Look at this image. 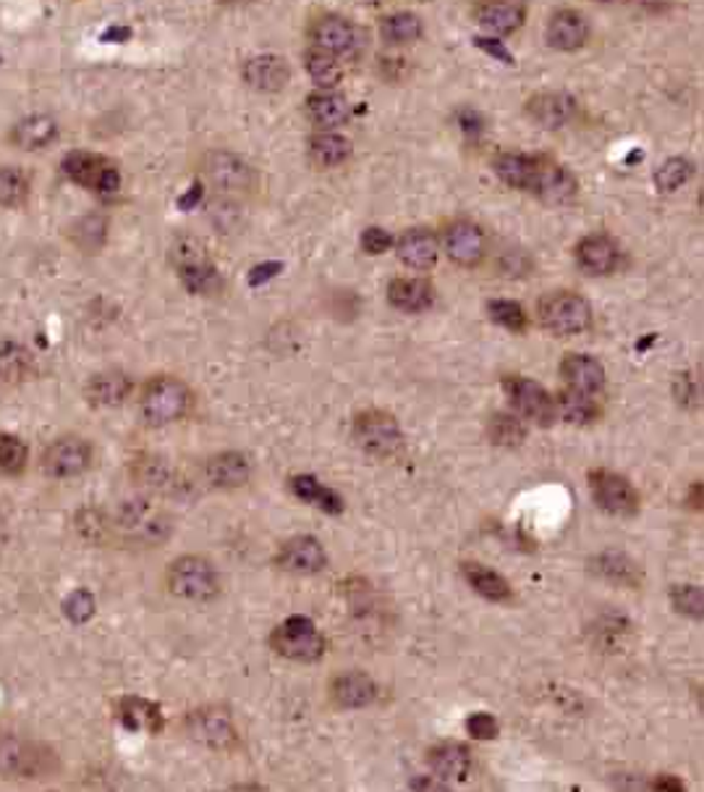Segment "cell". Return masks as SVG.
<instances>
[{
	"label": "cell",
	"instance_id": "cell-16",
	"mask_svg": "<svg viewBox=\"0 0 704 792\" xmlns=\"http://www.w3.org/2000/svg\"><path fill=\"white\" fill-rule=\"evenodd\" d=\"M484 231L471 221H456L445 229V255L456 263V266L474 268L484 257Z\"/></svg>",
	"mask_w": 704,
	"mask_h": 792
},
{
	"label": "cell",
	"instance_id": "cell-57",
	"mask_svg": "<svg viewBox=\"0 0 704 792\" xmlns=\"http://www.w3.org/2000/svg\"><path fill=\"white\" fill-rule=\"evenodd\" d=\"M458 124H461V129H464V132H469V134H477V132H482L484 121H482V115H480V113H477V111H471V108H467V111H461V113H458Z\"/></svg>",
	"mask_w": 704,
	"mask_h": 792
},
{
	"label": "cell",
	"instance_id": "cell-14",
	"mask_svg": "<svg viewBox=\"0 0 704 792\" xmlns=\"http://www.w3.org/2000/svg\"><path fill=\"white\" fill-rule=\"evenodd\" d=\"M275 564L291 575H318L328 566V553L312 536H296L277 549Z\"/></svg>",
	"mask_w": 704,
	"mask_h": 792
},
{
	"label": "cell",
	"instance_id": "cell-26",
	"mask_svg": "<svg viewBox=\"0 0 704 792\" xmlns=\"http://www.w3.org/2000/svg\"><path fill=\"white\" fill-rule=\"evenodd\" d=\"M132 389L134 383L126 373L106 370L89 378L84 394H87V402L95 404V407H119V404H124L128 394H132Z\"/></svg>",
	"mask_w": 704,
	"mask_h": 792
},
{
	"label": "cell",
	"instance_id": "cell-12",
	"mask_svg": "<svg viewBox=\"0 0 704 792\" xmlns=\"http://www.w3.org/2000/svg\"><path fill=\"white\" fill-rule=\"evenodd\" d=\"M89 465H92V447L79 436H63L42 452L45 475L58 480L76 478V475L87 473Z\"/></svg>",
	"mask_w": 704,
	"mask_h": 792
},
{
	"label": "cell",
	"instance_id": "cell-20",
	"mask_svg": "<svg viewBox=\"0 0 704 792\" xmlns=\"http://www.w3.org/2000/svg\"><path fill=\"white\" fill-rule=\"evenodd\" d=\"M205 173L218 190L223 192H242L249 190L251 182H255V173L242 158L231 156V153H212L205 163Z\"/></svg>",
	"mask_w": 704,
	"mask_h": 792
},
{
	"label": "cell",
	"instance_id": "cell-11",
	"mask_svg": "<svg viewBox=\"0 0 704 792\" xmlns=\"http://www.w3.org/2000/svg\"><path fill=\"white\" fill-rule=\"evenodd\" d=\"M186 735L197 740L199 745L212 751H229L238 743V730L234 719L221 708H197L186 714Z\"/></svg>",
	"mask_w": 704,
	"mask_h": 792
},
{
	"label": "cell",
	"instance_id": "cell-18",
	"mask_svg": "<svg viewBox=\"0 0 704 792\" xmlns=\"http://www.w3.org/2000/svg\"><path fill=\"white\" fill-rule=\"evenodd\" d=\"M618 244L610 240V236L594 234L586 236L577 244L573 249V260H577L579 270H584L586 276H608L618 268Z\"/></svg>",
	"mask_w": 704,
	"mask_h": 792
},
{
	"label": "cell",
	"instance_id": "cell-46",
	"mask_svg": "<svg viewBox=\"0 0 704 792\" xmlns=\"http://www.w3.org/2000/svg\"><path fill=\"white\" fill-rule=\"evenodd\" d=\"M670 604H674L678 614L691 617V620H702L704 594L700 585H674V590H670Z\"/></svg>",
	"mask_w": 704,
	"mask_h": 792
},
{
	"label": "cell",
	"instance_id": "cell-28",
	"mask_svg": "<svg viewBox=\"0 0 704 792\" xmlns=\"http://www.w3.org/2000/svg\"><path fill=\"white\" fill-rule=\"evenodd\" d=\"M461 572L464 581L471 585V590H474L477 596L487 598V601L493 604H506L514 598L511 583H508L501 572L493 570V566H484L480 562H464Z\"/></svg>",
	"mask_w": 704,
	"mask_h": 792
},
{
	"label": "cell",
	"instance_id": "cell-29",
	"mask_svg": "<svg viewBox=\"0 0 704 792\" xmlns=\"http://www.w3.org/2000/svg\"><path fill=\"white\" fill-rule=\"evenodd\" d=\"M428 764L443 782H464L471 771V753L458 743H443L428 753Z\"/></svg>",
	"mask_w": 704,
	"mask_h": 792
},
{
	"label": "cell",
	"instance_id": "cell-5",
	"mask_svg": "<svg viewBox=\"0 0 704 792\" xmlns=\"http://www.w3.org/2000/svg\"><path fill=\"white\" fill-rule=\"evenodd\" d=\"M63 173L74 184L84 186V190L95 192L97 197H113L121 190V171L111 158L100 156V153L87 150H71L63 158Z\"/></svg>",
	"mask_w": 704,
	"mask_h": 792
},
{
	"label": "cell",
	"instance_id": "cell-47",
	"mask_svg": "<svg viewBox=\"0 0 704 792\" xmlns=\"http://www.w3.org/2000/svg\"><path fill=\"white\" fill-rule=\"evenodd\" d=\"M29 370V354L22 350L18 344H5L0 346V376L9 378V381H18V378L27 376Z\"/></svg>",
	"mask_w": 704,
	"mask_h": 792
},
{
	"label": "cell",
	"instance_id": "cell-13",
	"mask_svg": "<svg viewBox=\"0 0 704 792\" xmlns=\"http://www.w3.org/2000/svg\"><path fill=\"white\" fill-rule=\"evenodd\" d=\"M312 42L314 48L325 50V53H331L335 58L338 56L351 58L365 48V32H361L357 24L348 22V19L325 16L314 24Z\"/></svg>",
	"mask_w": 704,
	"mask_h": 792
},
{
	"label": "cell",
	"instance_id": "cell-2",
	"mask_svg": "<svg viewBox=\"0 0 704 792\" xmlns=\"http://www.w3.org/2000/svg\"><path fill=\"white\" fill-rule=\"evenodd\" d=\"M192 407V391L181 378L158 376L141 391L139 410L150 425H171L181 421Z\"/></svg>",
	"mask_w": 704,
	"mask_h": 792
},
{
	"label": "cell",
	"instance_id": "cell-54",
	"mask_svg": "<svg viewBox=\"0 0 704 792\" xmlns=\"http://www.w3.org/2000/svg\"><path fill=\"white\" fill-rule=\"evenodd\" d=\"M474 42H477V48L484 50V53L495 56L497 61H503V63H508V66H514V56L508 53V48L503 42L493 40V37H477Z\"/></svg>",
	"mask_w": 704,
	"mask_h": 792
},
{
	"label": "cell",
	"instance_id": "cell-60",
	"mask_svg": "<svg viewBox=\"0 0 704 792\" xmlns=\"http://www.w3.org/2000/svg\"><path fill=\"white\" fill-rule=\"evenodd\" d=\"M691 507H694V510H702V483L700 480L691 486Z\"/></svg>",
	"mask_w": 704,
	"mask_h": 792
},
{
	"label": "cell",
	"instance_id": "cell-36",
	"mask_svg": "<svg viewBox=\"0 0 704 792\" xmlns=\"http://www.w3.org/2000/svg\"><path fill=\"white\" fill-rule=\"evenodd\" d=\"M422 19L411 14V11H398V14L385 16L383 24H380V35H383L387 45L417 42L422 37Z\"/></svg>",
	"mask_w": 704,
	"mask_h": 792
},
{
	"label": "cell",
	"instance_id": "cell-48",
	"mask_svg": "<svg viewBox=\"0 0 704 792\" xmlns=\"http://www.w3.org/2000/svg\"><path fill=\"white\" fill-rule=\"evenodd\" d=\"M134 475L145 486L163 488L171 480V467L163 460H158V456H145V460H137V465H134Z\"/></svg>",
	"mask_w": 704,
	"mask_h": 792
},
{
	"label": "cell",
	"instance_id": "cell-34",
	"mask_svg": "<svg viewBox=\"0 0 704 792\" xmlns=\"http://www.w3.org/2000/svg\"><path fill=\"white\" fill-rule=\"evenodd\" d=\"M309 156L322 169H335L351 156V142L335 132H320L309 139Z\"/></svg>",
	"mask_w": 704,
	"mask_h": 792
},
{
	"label": "cell",
	"instance_id": "cell-25",
	"mask_svg": "<svg viewBox=\"0 0 704 792\" xmlns=\"http://www.w3.org/2000/svg\"><path fill=\"white\" fill-rule=\"evenodd\" d=\"M577 102L564 93H540L527 102V113L542 129H560L573 119Z\"/></svg>",
	"mask_w": 704,
	"mask_h": 792
},
{
	"label": "cell",
	"instance_id": "cell-43",
	"mask_svg": "<svg viewBox=\"0 0 704 792\" xmlns=\"http://www.w3.org/2000/svg\"><path fill=\"white\" fill-rule=\"evenodd\" d=\"M691 176H694V166H691L689 160L670 158L655 171V184L663 195H670V192L681 190V186L687 184Z\"/></svg>",
	"mask_w": 704,
	"mask_h": 792
},
{
	"label": "cell",
	"instance_id": "cell-55",
	"mask_svg": "<svg viewBox=\"0 0 704 792\" xmlns=\"http://www.w3.org/2000/svg\"><path fill=\"white\" fill-rule=\"evenodd\" d=\"M281 270H283V263H275V260L262 263V266L251 268V273H249V287H262L264 281L275 279V276L281 273Z\"/></svg>",
	"mask_w": 704,
	"mask_h": 792
},
{
	"label": "cell",
	"instance_id": "cell-21",
	"mask_svg": "<svg viewBox=\"0 0 704 792\" xmlns=\"http://www.w3.org/2000/svg\"><path fill=\"white\" fill-rule=\"evenodd\" d=\"M586 37H590V22L579 11H558L547 22V45L555 50L571 53L586 42Z\"/></svg>",
	"mask_w": 704,
	"mask_h": 792
},
{
	"label": "cell",
	"instance_id": "cell-10",
	"mask_svg": "<svg viewBox=\"0 0 704 792\" xmlns=\"http://www.w3.org/2000/svg\"><path fill=\"white\" fill-rule=\"evenodd\" d=\"M527 192L538 195L547 205H568L577 197L579 184L573 173H568L555 160L532 156V173H529Z\"/></svg>",
	"mask_w": 704,
	"mask_h": 792
},
{
	"label": "cell",
	"instance_id": "cell-52",
	"mask_svg": "<svg viewBox=\"0 0 704 792\" xmlns=\"http://www.w3.org/2000/svg\"><path fill=\"white\" fill-rule=\"evenodd\" d=\"M393 244H396V240H393L391 231L380 227L365 229V234H361V249H365L367 255H385Z\"/></svg>",
	"mask_w": 704,
	"mask_h": 792
},
{
	"label": "cell",
	"instance_id": "cell-35",
	"mask_svg": "<svg viewBox=\"0 0 704 792\" xmlns=\"http://www.w3.org/2000/svg\"><path fill=\"white\" fill-rule=\"evenodd\" d=\"M555 410H558V417H564L566 423L573 425H592L600 417V404L597 399L590 394H579V391H560L555 397Z\"/></svg>",
	"mask_w": 704,
	"mask_h": 792
},
{
	"label": "cell",
	"instance_id": "cell-31",
	"mask_svg": "<svg viewBox=\"0 0 704 792\" xmlns=\"http://www.w3.org/2000/svg\"><path fill=\"white\" fill-rule=\"evenodd\" d=\"M58 139V124L55 119H50V115H29V119L18 121V124L14 126V132H11V142H14L16 147H22V150H45V147H50L53 142Z\"/></svg>",
	"mask_w": 704,
	"mask_h": 792
},
{
	"label": "cell",
	"instance_id": "cell-23",
	"mask_svg": "<svg viewBox=\"0 0 704 792\" xmlns=\"http://www.w3.org/2000/svg\"><path fill=\"white\" fill-rule=\"evenodd\" d=\"M119 719L128 732H147V735H158L165 727L163 708L139 695H126L119 700Z\"/></svg>",
	"mask_w": 704,
	"mask_h": 792
},
{
	"label": "cell",
	"instance_id": "cell-42",
	"mask_svg": "<svg viewBox=\"0 0 704 792\" xmlns=\"http://www.w3.org/2000/svg\"><path fill=\"white\" fill-rule=\"evenodd\" d=\"M27 197H29V179L24 176V171L0 166V205H5V208H18V205L27 203Z\"/></svg>",
	"mask_w": 704,
	"mask_h": 792
},
{
	"label": "cell",
	"instance_id": "cell-59",
	"mask_svg": "<svg viewBox=\"0 0 704 792\" xmlns=\"http://www.w3.org/2000/svg\"><path fill=\"white\" fill-rule=\"evenodd\" d=\"M435 779L437 777H415L411 779V788L415 790H445L448 788V782H443V779L441 782H435Z\"/></svg>",
	"mask_w": 704,
	"mask_h": 792
},
{
	"label": "cell",
	"instance_id": "cell-53",
	"mask_svg": "<svg viewBox=\"0 0 704 792\" xmlns=\"http://www.w3.org/2000/svg\"><path fill=\"white\" fill-rule=\"evenodd\" d=\"M674 394L681 404L687 407H700V381L689 376V373H681L674 383Z\"/></svg>",
	"mask_w": 704,
	"mask_h": 792
},
{
	"label": "cell",
	"instance_id": "cell-63",
	"mask_svg": "<svg viewBox=\"0 0 704 792\" xmlns=\"http://www.w3.org/2000/svg\"><path fill=\"white\" fill-rule=\"evenodd\" d=\"M600 3H613V0H600Z\"/></svg>",
	"mask_w": 704,
	"mask_h": 792
},
{
	"label": "cell",
	"instance_id": "cell-41",
	"mask_svg": "<svg viewBox=\"0 0 704 792\" xmlns=\"http://www.w3.org/2000/svg\"><path fill=\"white\" fill-rule=\"evenodd\" d=\"M487 434L497 447H519L527 436V425L516 415H506V412H495L493 421L487 425Z\"/></svg>",
	"mask_w": 704,
	"mask_h": 792
},
{
	"label": "cell",
	"instance_id": "cell-56",
	"mask_svg": "<svg viewBox=\"0 0 704 792\" xmlns=\"http://www.w3.org/2000/svg\"><path fill=\"white\" fill-rule=\"evenodd\" d=\"M650 788L660 790V792H681V790H687V784H683L681 779L674 777V775H660V777L652 779Z\"/></svg>",
	"mask_w": 704,
	"mask_h": 792
},
{
	"label": "cell",
	"instance_id": "cell-50",
	"mask_svg": "<svg viewBox=\"0 0 704 792\" xmlns=\"http://www.w3.org/2000/svg\"><path fill=\"white\" fill-rule=\"evenodd\" d=\"M171 260H173V266L181 268V266H192V263L210 260V257H208V249L202 247V242H197V240H178L176 244H173V249H171Z\"/></svg>",
	"mask_w": 704,
	"mask_h": 792
},
{
	"label": "cell",
	"instance_id": "cell-58",
	"mask_svg": "<svg viewBox=\"0 0 704 792\" xmlns=\"http://www.w3.org/2000/svg\"><path fill=\"white\" fill-rule=\"evenodd\" d=\"M202 195H205L202 184H194V186H189V192H186V195L178 199V208H181V210H192L194 205H197L199 199H202Z\"/></svg>",
	"mask_w": 704,
	"mask_h": 792
},
{
	"label": "cell",
	"instance_id": "cell-6",
	"mask_svg": "<svg viewBox=\"0 0 704 792\" xmlns=\"http://www.w3.org/2000/svg\"><path fill=\"white\" fill-rule=\"evenodd\" d=\"M168 590L184 601H212L221 590V581L208 559L189 553L168 566Z\"/></svg>",
	"mask_w": 704,
	"mask_h": 792
},
{
	"label": "cell",
	"instance_id": "cell-15",
	"mask_svg": "<svg viewBox=\"0 0 704 792\" xmlns=\"http://www.w3.org/2000/svg\"><path fill=\"white\" fill-rule=\"evenodd\" d=\"M378 682H374L367 672L351 669V672H341L331 680V700L338 708L346 711H357V708H367L378 700Z\"/></svg>",
	"mask_w": 704,
	"mask_h": 792
},
{
	"label": "cell",
	"instance_id": "cell-62",
	"mask_svg": "<svg viewBox=\"0 0 704 792\" xmlns=\"http://www.w3.org/2000/svg\"><path fill=\"white\" fill-rule=\"evenodd\" d=\"M221 3H249V0H221Z\"/></svg>",
	"mask_w": 704,
	"mask_h": 792
},
{
	"label": "cell",
	"instance_id": "cell-40",
	"mask_svg": "<svg viewBox=\"0 0 704 792\" xmlns=\"http://www.w3.org/2000/svg\"><path fill=\"white\" fill-rule=\"evenodd\" d=\"M594 572H600L605 581L618 585L639 583V566L631 559H626L623 553H603L600 559H594Z\"/></svg>",
	"mask_w": 704,
	"mask_h": 792
},
{
	"label": "cell",
	"instance_id": "cell-39",
	"mask_svg": "<svg viewBox=\"0 0 704 792\" xmlns=\"http://www.w3.org/2000/svg\"><path fill=\"white\" fill-rule=\"evenodd\" d=\"M493 171L503 184L527 192L529 173H532V158L519 156V153H501L493 160Z\"/></svg>",
	"mask_w": 704,
	"mask_h": 792
},
{
	"label": "cell",
	"instance_id": "cell-24",
	"mask_svg": "<svg viewBox=\"0 0 704 792\" xmlns=\"http://www.w3.org/2000/svg\"><path fill=\"white\" fill-rule=\"evenodd\" d=\"M251 478V465L242 452H221L205 462V480L212 488H242Z\"/></svg>",
	"mask_w": 704,
	"mask_h": 792
},
{
	"label": "cell",
	"instance_id": "cell-30",
	"mask_svg": "<svg viewBox=\"0 0 704 792\" xmlns=\"http://www.w3.org/2000/svg\"><path fill=\"white\" fill-rule=\"evenodd\" d=\"M307 115L322 132H333V129L344 126L351 119V108L341 95L331 93V89H320V93L307 98Z\"/></svg>",
	"mask_w": 704,
	"mask_h": 792
},
{
	"label": "cell",
	"instance_id": "cell-44",
	"mask_svg": "<svg viewBox=\"0 0 704 792\" xmlns=\"http://www.w3.org/2000/svg\"><path fill=\"white\" fill-rule=\"evenodd\" d=\"M487 315L493 324L508 328V331H514V333H521L529 324L524 307L514 300H490Z\"/></svg>",
	"mask_w": 704,
	"mask_h": 792
},
{
	"label": "cell",
	"instance_id": "cell-32",
	"mask_svg": "<svg viewBox=\"0 0 704 792\" xmlns=\"http://www.w3.org/2000/svg\"><path fill=\"white\" fill-rule=\"evenodd\" d=\"M288 488L296 499L318 507V510H322L325 514L344 512V499H341V494H335L333 488H328L325 483H320L314 475H294V478L288 480Z\"/></svg>",
	"mask_w": 704,
	"mask_h": 792
},
{
	"label": "cell",
	"instance_id": "cell-9",
	"mask_svg": "<svg viewBox=\"0 0 704 792\" xmlns=\"http://www.w3.org/2000/svg\"><path fill=\"white\" fill-rule=\"evenodd\" d=\"M590 491L594 504L603 512L618 514V517H631L639 510V494L623 475L613 473V470H592L590 473Z\"/></svg>",
	"mask_w": 704,
	"mask_h": 792
},
{
	"label": "cell",
	"instance_id": "cell-1",
	"mask_svg": "<svg viewBox=\"0 0 704 792\" xmlns=\"http://www.w3.org/2000/svg\"><path fill=\"white\" fill-rule=\"evenodd\" d=\"M58 769L55 753L48 745L0 732V777L40 779Z\"/></svg>",
	"mask_w": 704,
	"mask_h": 792
},
{
	"label": "cell",
	"instance_id": "cell-3",
	"mask_svg": "<svg viewBox=\"0 0 704 792\" xmlns=\"http://www.w3.org/2000/svg\"><path fill=\"white\" fill-rule=\"evenodd\" d=\"M592 305L577 292H553L540 302V324L553 337H577L592 328Z\"/></svg>",
	"mask_w": 704,
	"mask_h": 792
},
{
	"label": "cell",
	"instance_id": "cell-61",
	"mask_svg": "<svg viewBox=\"0 0 704 792\" xmlns=\"http://www.w3.org/2000/svg\"><path fill=\"white\" fill-rule=\"evenodd\" d=\"M128 35H132V32H128V29H111L106 37H102V40H119V42H124Z\"/></svg>",
	"mask_w": 704,
	"mask_h": 792
},
{
	"label": "cell",
	"instance_id": "cell-19",
	"mask_svg": "<svg viewBox=\"0 0 704 792\" xmlns=\"http://www.w3.org/2000/svg\"><path fill=\"white\" fill-rule=\"evenodd\" d=\"M396 253L404 266L415 270H430L435 268L437 257H441V242H437V236L430 229H409L396 242Z\"/></svg>",
	"mask_w": 704,
	"mask_h": 792
},
{
	"label": "cell",
	"instance_id": "cell-7",
	"mask_svg": "<svg viewBox=\"0 0 704 792\" xmlns=\"http://www.w3.org/2000/svg\"><path fill=\"white\" fill-rule=\"evenodd\" d=\"M354 441L374 456H393L404 449V430L391 412L365 410L354 417Z\"/></svg>",
	"mask_w": 704,
	"mask_h": 792
},
{
	"label": "cell",
	"instance_id": "cell-51",
	"mask_svg": "<svg viewBox=\"0 0 704 792\" xmlns=\"http://www.w3.org/2000/svg\"><path fill=\"white\" fill-rule=\"evenodd\" d=\"M467 732L474 740H495L501 735V724L493 714L487 711H474L467 717Z\"/></svg>",
	"mask_w": 704,
	"mask_h": 792
},
{
	"label": "cell",
	"instance_id": "cell-4",
	"mask_svg": "<svg viewBox=\"0 0 704 792\" xmlns=\"http://www.w3.org/2000/svg\"><path fill=\"white\" fill-rule=\"evenodd\" d=\"M270 646L277 656L291 661H301V665H312L325 656V637L320 635L318 624L309 617H288L281 622L270 635Z\"/></svg>",
	"mask_w": 704,
	"mask_h": 792
},
{
	"label": "cell",
	"instance_id": "cell-27",
	"mask_svg": "<svg viewBox=\"0 0 704 792\" xmlns=\"http://www.w3.org/2000/svg\"><path fill=\"white\" fill-rule=\"evenodd\" d=\"M387 302L400 313H424L435 305V289L424 279H393Z\"/></svg>",
	"mask_w": 704,
	"mask_h": 792
},
{
	"label": "cell",
	"instance_id": "cell-8",
	"mask_svg": "<svg viewBox=\"0 0 704 792\" xmlns=\"http://www.w3.org/2000/svg\"><path fill=\"white\" fill-rule=\"evenodd\" d=\"M503 391L511 399L514 410L521 417L534 425H553L558 421V410H555V397L545 386L527 376H506L503 378Z\"/></svg>",
	"mask_w": 704,
	"mask_h": 792
},
{
	"label": "cell",
	"instance_id": "cell-33",
	"mask_svg": "<svg viewBox=\"0 0 704 792\" xmlns=\"http://www.w3.org/2000/svg\"><path fill=\"white\" fill-rule=\"evenodd\" d=\"M477 24L490 35H511L524 24V9L514 3H487L477 14Z\"/></svg>",
	"mask_w": 704,
	"mask_h": 792
},
{
	"label": "cell",
	"instance_id": "cell-38",
	"mask_svg": "<svg viewBox=\"0 0 704 792\" xmlns=\"http://www.w3.org/2000/svg\"><path fill=\"white\" fill-rule=\"evenodd\" d=\"M305 66H307V74L312 76V82L320 89L338 87L341 80H344V69L338 66V61H335V56L325 53V50H320V48L307 50V53H305Z\"/></svg>",
	"mask_w": 704,
	"mask_h": 792
},
{
	"label": "cell",
	"instance_id": "cell-49",
	"mask_svg": "<svg viewBox=\"0 0 704 792\" xmlns=\"http://www.w3.org/2000/svg\"><path fill=\"white\" fill-rule=\"evenodd\" d=\"M63 614L69 617L74 624H84L95 617V596L89 590H74V594L66 596L63 601Z\"/></svg>",
	"mask_w": 704,
	"mask_h": 792
},
{
	"label": "cell",
	"instance_id": "cell-17",
	"mask_svg": "<svg viewBox=\"0 0 704 792\" xmlns=\"http://www.w3.org/2000/svg\"><path fill=\"white\" fill-rule=\"evenodd\" d=\"M560 376H564L566 389L579 391V394L597 397L605 389V368L592 354H566L560 363Z\"/></svg>",
	"mask_w": 704,
	"mask_h": 792
},
{
	"label": "cell",
	"instance_id": "cell-22",
	"mask_svg": "<svg viewBox=\"0 0 704 792\" xmlns=\"http://www.w3.org/2000/svg\"><path fill=\"white\" fill-rule=\"evenodd\" d=\"M242 76L249 87L260 89V93H277L288 85L291 69L286 58L281 56H257L244 63Z\"/></svg>",
	"mask_w": 704,
	"mask_h": 792
},
{
	"label": "cell",
	"instance_id": "cell-45",
	"mask_svg": "<svg viewBox=\"0 0 704 792\" xmlns=\"http://www.w3.org/2000/svg\"><path fill=\"white\" fill-rule=\"evenodd\" d=\"M29 449L18 436L0 434V473L5 475H18L24 467H27Z\"/></svg>",
	"mask_w": 704,
	"mask_h": 792
},
{
	"label": "cell",
	"instance_id": "cell-37",
	"mask_svg": "<svg viewBox=\"0 0 704 792\" xmlns=\"http://www.w3.org/2000/svg\"><path fill=\"white\" fill-rule=\"evenodd\" d=\"M176 270L181 283L186 287V292L210 297V294H215L218 289H221V273H218V268L212 266L210 260L192 263V266H181Z\"/></svg>",
	"mask_w": 704,
	"mask_h": 792
}]
</instances>
